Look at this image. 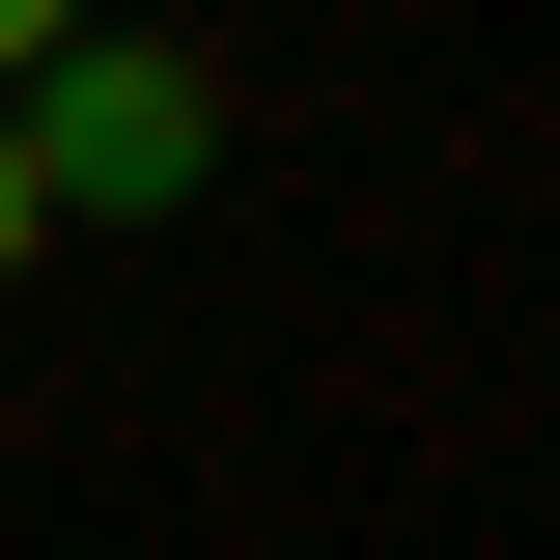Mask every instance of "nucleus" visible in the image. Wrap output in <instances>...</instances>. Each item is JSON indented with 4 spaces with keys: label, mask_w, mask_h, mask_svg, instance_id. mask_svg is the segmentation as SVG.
<instances>
[{
    "label": "nucleus",
    "mask_w": 560,
    "mask_h": 560,
    "mask_svg": "<svg viewBox=\"0 0 560 560\" xmlns=\"http://www.w3.org/2000/svg\"><path fill=\"white\" fill-rule=\"evenodd\" d=\"M28 168H57V224H168L224 168V84L197 57H113V28H57L28 57Z\"/></svg>",
    "instance_id": "1"
},
{
    "label": "nucleus",
    "mask_w": 560,
    "mask_h": 560,
    "mask_svg": "<svg viewBox=\"0 0 560 560\" xmlns=\"http://www.w3.org/2000/svg\"><path fill=\"white\" fill-rule=\"evenodd\" d=\"M57 253V168H28V84H0V280Z\"/></svg>",
    "instance_id": "2"
},
{
    "label": "nucleus",
    "mask_w": 560,
    "mask_h": 560,
    "mask_svg": "<svg viewBox=\"0 0 560 560\" xmlns=\"http://www.w3.org/2000/svg\"><path fill=\"white\" fill-rule=\"evenodd\" d=\"M57 28H84V0H0V84H28V57H57Z\"/></svg>",
    "instance_id": "3"
}]
</instances>
